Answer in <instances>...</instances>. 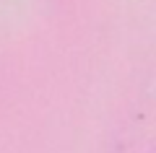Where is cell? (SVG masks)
Returning a JSON list of instances; mask_svg holds the SVG:
<instances>
[]
</instances>
